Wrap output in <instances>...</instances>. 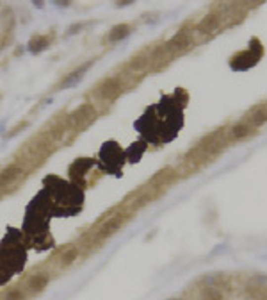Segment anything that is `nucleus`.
Wrapping results in <instances>:
<instances>
[{
  "instance_id": "f03ea898",
  "label": "nucleus",
  "mask_w": 267,
  "mask_h": 300,
  "mask_svg": "<svg viewBox=\"0 0 267 300\" xmlns=\"http://www.w3.org/2000/svg\"><path fill=\"white\" fill-rule=\"evenodd\" d=\"M189 45H191V36H189L187 32H178L173 40H169L168 43H166V49L177 52V50H182Z\"/></svg>"
},
{
  "instance_id": "f257e3e1",
  "label": "nucleus",
  "mask_w": 267,
  "mask_h": 300,
  "mask_svg": "<svg viewBox=\"0 0 267 300\" xmlns=\"http://www.w3.org/2000/svg\"><path fill=\"white\" fill-rule=\"evenodd\" d=\"M221 27V14L219 13H209L198 25V31L203 34H212Z\"/></svg>"
},
{
  "instance_id": "a211bd4d",
  "label": "nucleus",
  "mask_w": 267,
  "mask_h": 300,
  "mask_svg": "<svg viewBox=\"0 0 267 300\" xmlns=\"http://www.w3.org/2000/svg\"><path fill=\"white\" fill-rule=\"evenodd\" d=\"M32 4H34L36 7H43L44 2H43V0H32Z\"/></svg>"
},
{
  "instance_id": "39448f33",
  "label": "nucleus",
  "mask_w": 267,
  "mask_h": 300,
  "mask_svg": "<svg viewBox=\"0 0 267 300\" xmlns=\"http://www.w3.org/2000/svg\"><path fill=\"white\" fill-rule=\"evenodd\" d=\"M22 175H23V170L20 168V166H7L5 170L0 172V184L4 186V184L13 182L14 179L22 177Z\"/></svg>"
},
{
  "instance_id": "6ab92c4d",
  "label": "nucleus",
  "mask_w": 267,
  "mask_h": 300,
  "mask_svg": "<svg viewBox=\"0 0 267 300\" xmlns=\"http://www.w3.org/2000/svg\"><path fill=\"white\" fill-rule=\"evenodd\" d=\"M249 2H260V0H249Z\"/></svg>"
},
{
  "instance_id": "4468645a",
  "label": "nucleus",
  "mask_w": 267,
  "mask_h": 300,
  "mask_svg": "<svg viewBox=\"0 0 267 300\" xmlns=\"http://www.w3.org/2000/svg\"><path fill=\"white\" fill-rule=\"evenodd\" d=\"M77 255H79V250H77V248H70V250H66L61 255V264L68 266V264H71L77 259Z\"/></svg>"
},
{
  "instance_id": "1a4fd4ad",
  "label": "nucleus",
  "mask_w": 267,
  "mask_h": 300,
  "mask_svg": "<svg viewBox=\"0 0 267 300\" xmlns=\"http://www.w3.org/2000/svg\"><path fill=\"white\" fill-rule=\"evenodd\" d=\"M88 66H89V64H84V66H80L79 70H75L73 73H70V75H68L66 79L62 81L61 88H70V86H75L77 82H79L80 79L84 77V73H86V70H88Z\"/></svg>"
},
{
  "instance_id": "9d476101",
  "label": "nucleus",
  "mask_w": 267,
  "mask_h": 300,
  "mask_svg": "<svg viewBox=\"0 0 267 300\" xmlns=\"http://www.w3.org/2000/svg\"><path fill=\"white\" fill-rule=\"evenodd\" d=\"M46 45H48V40L44 36H34L31 40V43H29V50L34 52V54H38V52H41L43 49H46Z\"/></svg>"
},
{
  "instance_id": "7ed1b4c3",
  "label": "nucleus",
  "mask_w": 267,
  "mask_h": 300,
  "mask_svg": "<svg viewBox=\"0 0 267 300\" xmlns=\"http://www.w3.org/2000/svg\"><path fill=\"white\" fill-rule=\"evenodd\" d=\"M46 284H48V275H44V273H36V275H32V277L29 279V291L36 295V293L43 291L44 288H46Z\"/></svg>"
},
{
  "instance_id": "f8f14e48",
  "label": "nucleus",
  "mask_w": 267,
  "mask_h": 300,
  "mask_svg": "<svg viewBox=\"0 0 267 300\" xmlns=\"http://www.w3.org/2000/svg\"><path fill=\"white\" fill-rule=\"evenodd\" d=\"M120 225H121V222L120 220H116V218H112L111 222H107L105 225H103V229L100 231V238H109L111 234H114L118 229H120Z\"/></svg>"
},
{
  "instance_id": "2eb2a0df",
  "label": "nucleus",
  "mask_w": 267,
  "mask_h": 300,
  "mask_svg": "<svg viewBox=\"0 0 267 300\" xmlns=\"http://www.w3.org/2000/svg\"><path fill=\"white\" fill-rule=\"evenodd\" d=\"M4 300H23V291L13 288V290H9L7 293H5Z\"/></svg>"
},
{
  "instance_id": "423d86ee",
  "label": "nucleus",
  "mask_w": 267,
  "mask_h": 300,
  "mask_svg": "<svg viewBox=\"0 0 267 300\" xmlns=\"http://www.w3.org/2000/svg\"><path fill=\"white\" fill-rule=\"evenodd\" d=\"M130 31H132V27H130V25H127V23L116 25V27H112L111 32H109V41H111V43H118V41L125 40V38L129 36Z\"/></svg>"
},
{
  "instance_id": "dca6fc26",
  "label": "nucleus",
  "mask_w": 267,
  "mask_h": 300,
  "mask_svg": "<svg viewBox=\"0 0 267 300\" xmlns=\"http://www.w3.org/2000/svg\"><path fill=\"white\" fill-rule=\"evenodd\" d=\"M135 0H118V5L120 7H123V5H129V4H134Z\"/></svg>"
},
{
  "instance_id": "f3484780",
  "label": "nucleus",
  "mask_w": 267,
  "mask_h": 300,
  "mask_svg": "<svg viewBox=\"0 0 267 300\" xmlns=\"http://www.w3.org/2000/svg\"><path fill=\"white\" fill-rule=\"evenodd\" d=\"M53 2H55L57 5H64V7L71 4V0H53Z\"/></svg>"
},
{
  "instance_id": "0eeeda50",
  "label": "nucleus",
  "mask_w": 267,
  "mask_h": 300,
  "mask_svg": "<svg viewBox=\"0 0 267 300\" xmlns=\"http://www.w3.org/2000/svg\"><path fill=\"white\" fill-rule=\"evenodd\" d=\"M120 91H121V84L116 81V79H109V81L103 82L102 88H100V93H102L103 97H109V99L116 97Z\"/></svg>"
},
{
  "instance_id": "9b49d317",
  "label": "nucleus",
  "mask_w": 267,
  "mask_h": 300,
  "mask_svg": "<svg viewBox=\"0 0 267 300\" xmlns=\"http://www.w3.org/2000/svg\"><path fill=\"white\" fill-rule=\"evenodd\" d=\"M249 121L253 127H260L267 121V113L264 109H255L251 115H249Z\"/></svg>"
},
{
  "instance_id": "ddd939ff",
  "label": "nucleus",
  "mask_w": 267,
  "mask_h": 300,
  "mask_svg": "<svg viewBox=\"0 0 267 300\" xmlns=\"http://www.w3.org/2000/svg\"><path fill=\"white\" fill-rule=\"evenodd\" d=\"M200 300H222L221 291L216 290V288H207V290L201 293Z\"/></svg>"
},
{
  "instance_id": "20e7f679",
  "label": "nucleus",
  "mask_w": 267,
  "mask_h": 300,
  "mask_svg": "<svg viewBox=\"0 0 267 300\" xmlns=\"http://www.w3.org/2000/svg\"><path fill=\"white\" fill-rule=\"evenodd\" d=\"M91 118H94L93 108H91V106H88V104H84L82 108H79L75 113H73L71 121H73V123H86V121L91 120Z\"/></svg>"
},
{
  "instance_id": "6e6552de",
  "label": "nucleus",
  "mask_w": 267,
  "mask_h": 300,
  "mask_svg": "<svg viewBox=\"0 0 267 300\" xmlns=\"http://www.w3.org/2000/svg\"><path fill=\"white\" fill-rule=\"evenodd\" d=\"M230 134L233 139H242V138H246V136L251 134V125H249V123H244V121L235 123V125L230 129Z\"/></svg>"
}]
</instances>
